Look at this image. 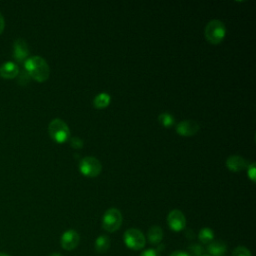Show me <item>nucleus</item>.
Masks as SVG:
<instances>
[{"mask_svg": "<svg viewBox=\"0 0 256 256\" xmlns=\"http://www.w3.org/2000/svg\"><path fill=\"white\" fill-rule=\"evenodd\" d=\"M176 132L180 135V136H184V137H190V136H194L200 129V125L194 121V120H183L180 121L177 125H176Z\"/></svg>", "mask_w": 256, "mask_h": 256, "instance_id": "9", "label": "nucleus"}, {"mask_svg": "<svg viewBox=\"0 0 256 256\" xmlns=\"http://www.w3.org/2000/svg\"><path fill=\"white\" fill-rule=\"evenodd\" d=\"M169 256H190V255L188 252L177 250V251H173Z\"/></svg>", "mask_w": 256, "mask_h": 256, "instance_id": "24", "label": "nucleus"}, {"mask_svg": "<svg viewBox=\"0 0 256 256\" xmlns=\"http://www.w3.org/2000/svg\"><path fill=\"white\" fill-rule=\"evenodd\" d=\"M79 171L86 177H97L102 171V164L93 156H86L79 162Z\"/></svg>", "mask_w": 256, "mask_h": 256, "instance_id": "5", "label": "nucleus"}, {"mask_svg": "<svg viewBox=\"0 0 256 256\" xmlns=\"http://www.w3.org/2000/svg\"><path fill=\"white\" fill-rule=\"evenodd\" d=\"M111 101V97L106 92H101L95 96L93 99V106L97 109H103L106 108Z\"/></svg>", "mask_w": 256, "mask_h": 256, "instance_id": "16", "label": "nucleus"}, {"mask_svg": "<svg viewBox=\"0 0 256 256\" xmlns=\"http://www.w3.org/2000/svg\"><path fill=\"white\" fill-rule=\"evenodd\" d=\"M247 175L251 179L252 182H255V180H256V165L254 162L249 163V165L247 167Z\"/></svg>", "mask_w": 256, "mask_h": 256, "instance_id": "21", "label": "nucleus"}, {"mask_svg": "<svg viewBox=\"0 0 256 256\" xmlns=\"http://www.w3.org/2000/svg\"><path fill=\"white\" fill-rule=\"evenodd\" d=\"M198 239L202 244H209L214 239V232L209 227L202 228L198 233Z\"/></svg>", "mask_w": 256, "mask_h": 256, "instance_id": "17", "label": "nucleus"}, {"mask_svg": "<svg viewBox=\"0 0 256 256\" xmlns=\"http://www.w3.org/2000/svg\"><path fill=\"white\" fill-rule=\"evenodd\" d=\"M204 35L206 40L211 44L221 43L226 35L225 24L218 19H213L209 21L205 26Z\"/></svg>", "mask_w": 256, "mask_h": 256, "instance_id": "2", "label": "nucleus"}, {"mask_svg": "<svg viewBox=\"0 0 256 256\" xmlns=\"http://www.w3.org/2000/svg\"><path fill=\"white\" fill-rule=\"evenodd\" d=\"M94 247H95L96 252H98L100 254L106 253L108 251V249L110 248V239H109V237L106 236V235L98 236L95 240Z\"/></svg>", "mask_w": 256, "mask_h": 256, "instance_id": "15", "label": "nucleus"}, {"mask_svg": "<svg viewBox=\"0 0 256 256\" xmlns=\"http://www.w3.org/2000/svg\"><path fill=\"white\" fill-rule=\"evenodd\" d=\"M50 137L57 143H64L70 139V129L68 125L60 118L51 120L48 125Z\"/></svg>", "mask_w": 256, "mask_h": 256, "instance_id": "3", "label": "nucleus"}, {"mask_svg": "<svg viewBox=\"0 0 256 256\" xmlns=\"http://www.w3.org/2000/svg\"><path fill=\"white\" fill-rule=\"evenodd\" d=\"M4 27H5V20H4V17L2 16V14L0 13V34L3 32Z\"/></svg>", "mask_w": 256, "mask_h": 256, "instance_id": "25", "label": "nucleus"}, {"mask_svg": "<svg viewBox=\"0 0 256 256\" xmlns=\"http://www.w3.org/2000/svg\"><path fill=\"white\" fill-rule=\"evenodd\" d=\"M123 240L126 247L132 250H141L144 248L146 240L144 234L136 228H130L124 232Z\"/></svg>", "mask_w": 256, "mask_h": 256, "instance_id": "6", "label": "nucleus"}, {"mask_svg": "<svg viewBox=\"0 0 256 256\" xmlns=\"http://www.w3.org/2000/svg\"><path fill=\"white\" fill-rule=\"evenodd\" d=\"M188 253L190 256H203L205 255V249L197 243L188 246Z\"/></svg>", "mask_w": 256, "mask_h": 256, "instance_id": "19", "label": "nucleus"}, {"mask_svg": "<svg viewBox=\"0 0 256 256\" xmlns=\"http://www.w3.org/2000/svg\"><path fill=\"white\" fill-rule=\"evenodd\" d=\"M13 55L14 58L19 62H23L28 59L29 48L24 39L18 38L15 40L13 44Z\"/></svg>", "mask_w": 256, "mask_h": 256, "instance_id": "10", "label": "nucleus"}, {"mask_svg": "<svg viewBox=\"0 0 256 256\" xmlns=\"http://www.w3.org/2000/svg\"><path fill=\"white\" fill-rule=\"evenodd\" d=\"M49 256H62L60 253H57V252H53V253H51Z\"/></svg>", "mask_w": 256, "mask_h": 256, "instance_id": "26", "label": "nucleus"}, {"mask_svg": "<svg viewBox=\"0 0 256 256\" xmlns=\"http://www.w3.org/2000/svg\"><path fill=\"white\" fill-rule=\"evenodd\" d=\"M70 145L71 147H73L74 149H81L84 146V142L82 139H80L79 137H71L70 138Z\"/></svg>", "mask_w": 256, "mask_h": 256, "instance_id": "22", "label": "nucleus"}, {"mask_svg": "<svg viewBox=\"0 0 256 256\" xmlns=\"http://www.w3.org/2000/svg\"><path fill=\"white\" fill-rule=\"evenodd\" d=\"M232 256H252V254L248 248L244 246H238L233 250Z\"/></svg>", "mask_w": 256, "mask_h": 256, "instance_id": "20", "label": "nucleus"}, {"mask_svg": "<svg viewBox=\"0 0 256 256\" xmlns=\"http://www.w3.org/2000/svg\"><path fill=\"white\" fill-rule=\"evenodd\" d=\"M203 256H209V255H207V254H205V255H203Z\"/></svg>", "mask_w": 256, "mask_h": 256, "instance_id": "28", "label": "nucleus"}, {"mask_svg": "<svg viewBox=\"0 0 256 256\" xmlns=\"http://www.w3.org/2000/svg\"><path fill=\"white\" fill-rule=\"evenodd\" d=\"M167 223L172 231H175V232L182 231L186 226L185 215L182 213V211L178 209H174L169 212L167 216Z\"/></svg>", "mask_w": 256, "mask_h": 256, "instance_id": "7", "label": "nucleus"}, {"mask_svg": "<svg viewBox=\"0 0 256 256\" xmlns=\"http://www.w3.org/2000/svg\"><path fill=\"white\" fill-rule=\"evenodd\" d=\"M0 256H10V255H8L6 253H3V252H0Z\"/></svg>", "mask_w": 256, "mask_h": 256, "instance_id": "27", "label": "nucleus"}, {"mask_svg": "<svg viewBox=\"0 0 256 256\" xmlns=\"http://www.w3.org/2000/svg\"><path fill=\"white\" fill-rule=\"evenodd\" d=\"M80 241V236L78 234V232L74 229H69L66 230L60 239V243H61V247L66 250V251H71L73 249H75Z\"/></svg>", "mask_w": 256, "mask_h": 256, "instance_id": "8", "label": "nucleus"}, {"mask_svg": "<svg viewBox=\"0 0 256 256\" xmlns=\"http://www.w3.org/2000/svg\"><path fill=\"white\" fill-rule=\"evenodd\" d=\"M207 252L209 256H225L227 252V246L220 240L212 241L207 246Z\"/></svg>", "mask_w": 256, "mask_h": 256, "instance_id": "13", "label": "nucleus"}, {"mask_svg": "<svg viewBox=\"0 0 256 256\" xmlns=\"http://www.w3.org/2000/svg\"><path fill=\"white\" fill-rule=\"evenodd\" d=\"M158 120L162 124V126H164L166 128H169V127L173 126L174 123H175L174 117L168 112H162L161 114H159Z\"/></svg>", "mask_w": 256, "mask_h": 256, "instance_id": "18", "label": "nucleus"}, {"mask_svg": "<svg viewBox=\"0 0 256 256\" xmlns=\"http://www.w3.org/2000/svg\"><path fill=\"white\" fill-rule=\"evenodd\" d=\"M248 165L249 162L239 155H231L226 160V167L232 172H239L247 169Z\"/></svg>", "mask_w": 256, "mask_h": 256, "instance_id": "11", "label": "nucleus"}, {"mask_svg": "<svg viewBox=\"0 0 256 256\" xmlns=\"http://www.w3.org/2000/svg\"><path fill=\"white\" fill-rule=\"evenodd\" d=\"M140 256H161L160 252H158L156 249L151 248V249H147L145 251H143Z\"/></svg>", "mask_w": 256, "mask_h": 256, "instance_id": "23", "label": "nucleus"}, {"mask_svg": "<svg viewBox=\"0 0 256 256\" xmlns=\"http://www.w3.org/2000/svg\"><path fill=\"white\" fill-rule=\"evenodd\" d=\"M122 214L117 208H109L102 217V227L107 232L117 231L122 224Z\"/></svg>", "mask_w": 256, "mask_h": 256, "instance_id": "4", "label": "nucleus"}, {"mask_svg": "<svg viewBox=\"0 0 256 256\" xmlns=\"http://www.w3.org/2000/svg\"><path fill=\"white\" fill-rule=\"evenodd\" d=\"M147 237H148V241L151 244L154 245H159L163 239V230L161 227L155 225L149 228L148 233H147Z\"/></svg>", "mask_w": 256, "mask_h": 256, "instance_id": "14", "label": "nucleus"}, {"mask_svg": "<svg viewBox=\"0 0 256 256\" xmlns=\"http://www.w3.org/2000/svg\"><path fill=\"white\" fill-rule=\"evenodd\" d=\"M25 70L37 82H45L50 75V68L41 56H32L25 61Z\"/></svg>", "mask_w": 256, "mask_h": 256, "instance_id": "1", "label": "nucleus"}, {"mask_svg": "<svg viewBox=\"0 0 256 256\" xmlns=\"http://www.w3.org/2000/svg\"><path fill=\"white\" fill-rule=\"evenodd\" d=\"M19 74V67L12 61L4 62L0 66V76L4 79H13Z\"/></svg>", "mask_w": 256, "mask_h": 256, "instance_id": "12", "label": "nucleus"}]
</instances>
